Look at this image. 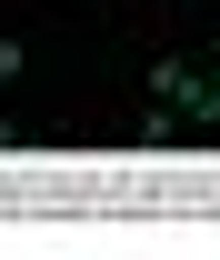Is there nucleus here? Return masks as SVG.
<instances>
[{"mask_svg":"<svg viewBox=\"0 0 220 260\" xmlns=\"http://www.w3.org/2000/svg\"><path fill=\"white\" fill-rule=\"evenodd\" d=\"M20 70H30V50H20V40H0V80H20Z\"/></svg>","mask_w":220,"mask_h":260,"instance_id":"obj_2","label":"nucleus"},{"mask_svg":"<svg viewBox=\"0 0 220 260\" xmlns=\"http://www.w3.org/2000/svg\"><path fill=\"white\" fill-rule=\"evenodd\" d=\"M150 100H170L190 130H220V60H160L150 70Z\"/></svg>","mask_w":220,"mask_h":260,"instance_id":"obj_1","label":"nucleus"}]
</instances>
